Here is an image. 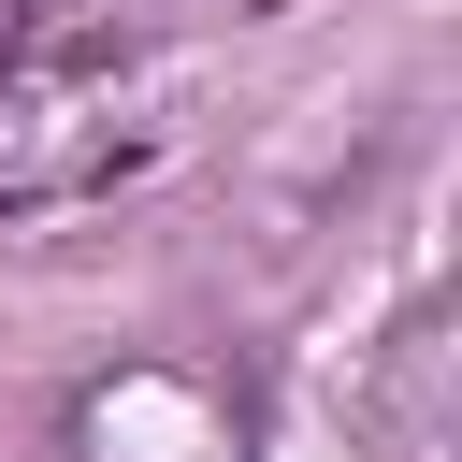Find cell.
Segmentation results:
<instances>
[{
	"mask_svg": "<svg viewBox=\"0 0 462 462\" xmlns=\"http://www.w3.org/2000/svg\"><path fill=\"white\" fill-rule=\"evenodd\" d=\"M375 462H448V303H419L390 332V375H375Z\"/></svg>",
	"mask_w": 462,
	"mask_h": 462,
	"instance_id": "3957f363",
	"label": "cell"
},
{
	"mask_svg": "<svg viewBox=\"0 0 462 462\" xmlns=\"http://www.w3.org/2000/svg\"><path fill=\"white\" fill-rule=\"evenodd\" d=\"M260 375L202 361V346H116L43 404L58 462H260Z\"/></svg>",
	"mask_w": 462,
	"mask_h": 462,
	"instance_id": "6da1fadb",
	"label": "cell"
},
{
	"mask_svg": "<svg viewBox=\"0 0 462 462\" xmlns=\"http://www.w3.org/2000/svg\"><path fill=\"white\" fill-rule=\"evenodd\" d=\"M144 116H116V72L101 58H14L0 43V217H43V202H87L116 173H144Z\"/></svg>",
	"mask_w": 462,
	"mask_h": 462,
	"instance_id": "7a4b0ae2",
	"label": "cell"
}]
</instances>
